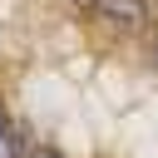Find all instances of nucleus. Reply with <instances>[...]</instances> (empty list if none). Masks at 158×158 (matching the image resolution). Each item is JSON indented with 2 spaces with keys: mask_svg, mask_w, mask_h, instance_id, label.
Returning a JSON list of instances; mask_svg holds the SVG:
<instances>
[{
  "mask_svg": "<svg viewBox=\"0 0 158 158\" xmlns=\"http://www.w3.org/2000/svg\"><path fill=\"white\" fill-rule=\"evenodd\" d=\"M5 133H10V123H5V114H0V143H5Z\"/></svg>",
  "mask_w": 158,
  "mask_h": 158,
  "instance_id": "3",
  "label": "nucleus"
},
{
  "mask_svg": "<svg viewBox=\"0 0 158 158\" xmlns=\"http://www.w3.org/2000/svg\"><path fill=\"white\" fill-rule=\"evenodd\" d=\"M30 158H64V153H54V148H30Z\"/></svg>",
  "mask_w": 158,
  "mask_h": 158,
  "instance_id": "2",
  "label": "nucleus"
},
{
  "mask_svg": "<svg viewBox=\"0 0 158 158\" xmlns=\"http://www.w3.org/2000/svg\"><path fill=\"white\" fill-rule=\"evenodd\" d=\"M74 5H89V10H94V0H74Z\"/></svg>",
  "mask_w": 158,
  "mask_h": 158,
  "instance_id": "4",
  "label": "nucleus"
},
{
  "mask_svg": "<svg viewBox=\"0 0 158 158\" xmlns=\"http://www.w3.org/2000/svg\"><path fill=\"white\" fill-rule=\"evenodd\" d=\"M153 64H158V40H153Z\"/></svg>",
  "mask_w": 158,
  "mask_h": 158,
  "instance_id": "5",
  "label": "nucleus"
},
{
  "mask_svg": "<svg viewBox=\"0 0 158 158\" xmlns=\"http://www.w3.org/2000/svg\"><path fill=\"white\" fill-rule=\"evenodd\" d=\"M109 30H143V0H94Z\"/></svg>",
  "mask_w": 158,
  "mask_h": 158,
  "instance_id": "1",
  "label": "nucleus"
}]
</instances>
